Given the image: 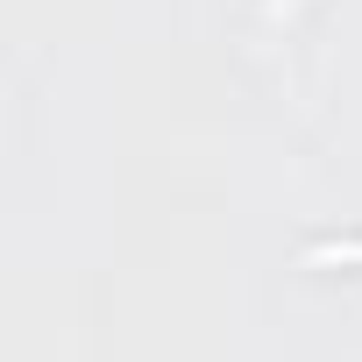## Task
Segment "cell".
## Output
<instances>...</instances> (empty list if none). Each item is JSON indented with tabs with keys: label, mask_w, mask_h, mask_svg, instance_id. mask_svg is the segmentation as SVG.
<instances>
[{
	"label": "cell",
	"mask_w": 362,
	"mask_h": 362,
	"mask_svg": "<svg viewBox=\"0 0 362 362\" xmlns=\"http://www.w3.org/2000/svg\"><path fill=\"white\" fill-rule=\"evenodd\" d=\"M305 263H362V242H313Z\"/></svg>",
	"instance_id": "1"
}]
</instances>
